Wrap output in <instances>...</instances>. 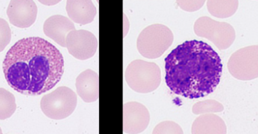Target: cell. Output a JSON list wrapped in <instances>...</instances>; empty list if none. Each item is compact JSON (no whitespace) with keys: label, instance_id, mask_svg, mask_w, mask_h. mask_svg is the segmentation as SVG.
Returning a JSON list of instances; mask_svg holds the SVG:
<instances>
[{"label":"cell","instance_id":"cell-16","mask_svg":"<svg viewBox=\"0 0 258 134\" xmlns=\"http://www.w3.org/2000/svg\"><path fill=\"white\" fill-rule=\"evenodd\" d=\"M17 105L14 95L6 90L0 88V120L10 118L16 112Z\"/></svg>","mask_w":258,"mask_h":134},{"label":"cell","instance_id":"cell-11","mask_svg":"<svg viewBox=\"0 0 258 134\" xmlns=\"http://www.w3.org/2000/svg\"><path fill=\"white\" fill-rule=\"evenodd\" d=\"M75 30L76 29L74 23L63 15H57L49 17L43 25L45 35L63 48H66L67 35Z\"/></svg>","mask_w":258,"mask_h":134},{"label":"cell","instance_id":"cell-21","mask_svg":"<svg viewBox=\"0 0 258 134\" xmlns=\"http://www.w3.org/2000/svg\"><path fill=\"white\" fill-rule=\"evenodd\" d=\"M129 20H128L127 17L125 15V13H123V38L126 37V35H127L128 31H129Z\"/></svg>","mask_w":258,"mask_h":134},{"label":"cell","instance_id":"cell-4","mask_svg":"<svg viewBox=\"0 0 258 134\" xmlns=\"http://www.w3.org/2000/svg\"><path fill=\"white\" fill-rule=\"evenodd\" d=\"M173 39V33L168 27L163 24H152L139 35L137 49L146 58H158L171 46Z\"/></svg>","mask_w":258,"mask_h":134},{"label":"cell","instance_id":"cell-13","mask_svg":"<svg viewBox=\"0 0 258 134\" xmlns=\"http://www.w3.org/2000/svg\"><path fill=\"white\" fill-rule=\"evenodd\" d=\"M66 11L71 21L81 26L93 22L97 14L96 6L90 0H69Z\"/></svg>","mask_w":258,"mask_h":134},{"label":"cell","instance_id":"cell-10","mask_svg":"<svg viewBox=\"0 0 258 134\" xmlns=\"http://www.w3.org/2000/svg\"><path fill=\"white\" fill-rule=\"evenodd\" d=\"M38 8L31 0H13L7 9L10 23L19 28L31 27L37 19Z\"/></svg>","mask_w":258,"mask_h":134},{"label":"cell","instance_id":"cell-1","mask_svg":"<svg viewBox=\"0 0 258 134\" xmlns=\"http://www.w3.org/2000/svg\"><path fill=\"white\" fill-rule=\"evenodd\" d=\"M3 68L12 88L22 94L37 96L61 81L64 60L59 50L46 39L28 37L11 47Z\"/></svg>","mask_w":258,"mask_h":134},{"label":"cell","instance_id":"cell-14","mask_svg":"<svg viewBox=\"0 0 258 134\" xmlns=\"http://www.w3.org/2000/svg\"><path fill=\"white\" fill-rule=\"evenodd\" d=\"M191 133H222L227 132L224 120L212 113L202 114L193 122Z\"/></svg>","mask_w":258,"mask_h":134},{"label":"cell","instance_id":"cell-3","mask_svg":"<svg viewBox=\"0 0 258 134\" xmlns=\"http://www.w3.org/2000/svg\"><path fill=\"white\" fill-rule=\"evenodd\" d=\"M125 79L134 91L151 93L161 84V69L155 63L138 59L128 65L125 72Z\"/></svg>","mask_w":258,"mask_h":134},{"label":"cell","instance_id":"cell-2","mask_svg":"<svg viewBox=\"0 0 258 134\" xmlns=\"http://www.w3.org/2000/svg\"><path fill=\"white\" fill-rule=\"evenodd\" d=\"M223 72L221 59L202 41H185L165 58V81L175 94L188 99L208 96L217 88Z\"/></svg>","mask_w":258,"mask_h":134},{"label":"cell","instance_id":"cell-12","mask_svg":"<svg viewBox=\"0 0 258 134\" xmlns=\"http://www.w3.org/2000/svg\"><path fill=\"white\" fill-rule=\"evenodd\" d=\"M77 93L85 102H93L99 97V74L92 69L81 72L76 79Z\"/></svg>","mask_w":258,"mask_h":134},{"label":"cell","instance_id":"cell-18","mask_svg":"<svg viewBox=\"0 0 258 134\" xmlns=\"http://www.w3.org/2000/svg\"><path fill=\"white\" fill-rule=\"evenodd\" d=\"M152 133H183L182 127L171 120H165L158 123L154 128Z\"/></svg>","mask_w":258,"mask_h":134},{"label":"cell","instance_id":"cell-22","mask_svg":"<svg viewBox=\"0 0 258 134\" xmlns=\"http://www.w3.org/2000/svg\"><path fill=\"white\" fill-rule=\"evenodd\" d=\"M40 3H43V4H45V5H47V6H52V5H54V4H57V3H59V1H54V2H52V3H51V2H45V1H40Z\"/></svg>","mask_w":258,"mask_h":134},{"label":"cell","instance_id":"cell-9","mask_svg":"<svg viewBox=\"0 0 258 134\" xmlns=\"http://www.w3.org/2000/svg\"><path fill=\"white\" fill-rule=\"evenodd\" d=\"M150 122V114L146 106L140 102L123 104V131L124 133H141L146 130Z\"/></svg>","mask_w":258,"mask_h":134},{"label":"cell","instance_id":"cell-17","mask_svg":"<svg viewBox=\"0 0 258 134\" xmlns=\"http://www.w3.org/2000/svg\"><path fill=\"white\" fill-rule=\"evenodd\" d=\"M224 106L218 101L214 99H206L196 102L192 106V112L195 114H206V113L222 112Z\"/></svg>","mask_w":258,"mask_h":134},{"label":"cell","instance_id":"cell-7","mask_svg":"<svg viewBox=\"0 0 258 134\" xmlns=\"http://www.w3.org/2000/svg\"><path fill=\"white\" fill-rule=\"evenodd\" d=\"M227 66L229 73L236 79L250 81L257 78V45L245 47L234 52Z\"/></svg>","mask_w":258,"mask_h":134},{"label":"cell","instance_id":"cell-19","mask_svg":"<svg viewBox=\"0 0 258 134\" xmlns=\"http://www.w3.org/2000/svg\"><path fill=\"white\" fill-rule=\"evenodd\" d=\"M11 39L12 31L10 25L6 20L0 18V52L4 51L11 42Z\"/></svg>","mask_w":258,"mask_h":134},{"label":"cell","instance_id":"cell-8","mask_svg":"<svg viewBox=\"0 0 258 134\" xmlns=\"http://www.w3.org/2000/svg\"><path fill=\"white\" fill-rule=\"evenodd\" d=\"M66 48L74 57L85 60L91 58L97 51V38L91 32L85 30H72L67 35Z\"/></svg>","mask_w":258,"mask_h":134},{"label":"cell","instance_id":"cell-23","mask_svg":"<svg viewBox=\"0 0 258 134\" xmlns=\"http://www.w3.org/2000/svg\"><path fill=\"white\" fill-rule=\"evenodd\" d=\"M3 131L2 129H1V128H0V133H2Z\"/></svg>","mask_w":258,"mask_h":134},{"label":"cell","instance_id":"cell-20","mask_svg":"<svg viewBox=\"0 0 258 134\" xmlns=\"http://www.w3.org/2000/svg\"><path fill=\"white\" fill-rule=\"evenodd\" d=\"M205 0H181V1H176V4L179 6L181 9L185 12H193L202 9V6L205 5Z\"/></svg>","mask_w":258,"mask_h":134},{"label":"cell","instance_id":"cell-6","mask_svg":"<svg viewBox=\"0 0 258 134\" xmlns=\"http://www.w3.org/2000/svg\"><path fill=\"white\" fill-rule=\"evenodd\" d=\"M196 36L211 41L219 50H226L235 39V31L232 25L226 22H219L208 16L201 17L194 24Z\"/></svg>","mask_w":258,"mask_h":134},{"label":"cell","instance_id":"cell-5","mask_svg":"<svg viewBox=\"0 0 258 134\" xmlns=\"http://www.w3.org/2000/svg\"><path fill=\"white\" fill-rule=\"evenodd\" d=\"M77 104L76 93L69 87L61 86L42 98L40 108L46 117L61 120L75 111Z\"/></svg>","mask_w":258,"mask_h":134},{"label":"cell","instance_id":"cell-15","mask_svg":"<svg viewBox=\"0 0 258 134\" xmlns=\"http://www.w3.org/2000/svg\"><path fill=\"white\" fill-rule=\"evenodd\" d=\"M238 7L237 0H209L207 8L212 16L218 18H227L235 15Z\"/></svg>","mask_w":258,"mask_h":134}]
</instances>
